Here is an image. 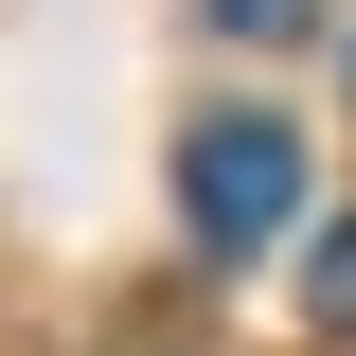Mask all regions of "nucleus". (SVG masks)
Segmentation results:
<instances>
[{
  "instance_id": "1",
  "label": "nucleus",
  "mask_w": 356,
  "mask_h": 356,
  "mask_svg": "<svg viewBox=\"0 0 356 356\" xmlns=\"http://www.w3.org/2000/svg\"><path fill=\"white\" fill-rule=\"evenodd\" d=\"M178 214H196V250H267V232L303 214V143L267 125V107H214V125L178 143Z\"/></svg>"
},
{
  "instance_id": "2",
  "label": "nucleus",
  "mask_w": 356,
  "mask_h": 356,
  "mask_svg": "<svg viewBox=\"0 0 356 356\" xmlns=\"http://www.w3.org/2000/svg\"><path fill=\"white\" fill-rule=\"evenodd\" d=\"M303 321H339V339H356V232H321V267H303Z\"/></svg>"
},
{
  "instance_id": "3",
  "label": "nucleus",
  "mask_w": 356,
  "mask_h": 356,
  "mask_svg": "<svg viewBox=\"0 0 356 356\" xmlns=\"http://www.w3.org/2000/svg\"><path fill=\"white\" fill-rule=\"evenodd\" d=\"M214 18H232V36H303V0H214Z\"/></svg>"
}]
</instances>
